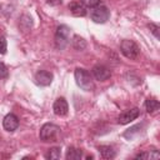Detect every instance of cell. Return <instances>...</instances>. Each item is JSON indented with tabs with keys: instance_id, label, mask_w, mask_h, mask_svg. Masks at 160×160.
<instances>
[{
	"instance_id": "1",
	"label": "cell",
	"mask_w": 160,
	"mask_h": 160,
	"mask_svg": "<svg viewBox=\"0 0 160 160\" xmlns=\"http://www.w3.org/2000/svg\"><path fill=\"white\" fill-rule=\"evenodd\" d=\"M74 76H75V81L80 89H82L85 91H91L94 89V81L88 70L78 68L74 72Z\"/></svg>"
},
{
	"instance_id": "2",
	"label": "cell",
	"mask_w": 160,
	"mask_h": 160,
	"mask_svg": "<svg viewBox=\"0 0 160 160\" xmlns=\"http://www.w3.org/2000/svg\"><path fill=\"white\" fill-rule=\"evenodd\" d=\"M60 134V128L55 124H51V122H46L41 126L40 129V139L45 142L48 141H56L58 136Z\"/></svg>"
},
{
	"instance_id": "3",
	"label": "cell",
	"mask_w": 160,
	"mask_h": 160,
	"mask_svg": "<svg viewBox=\"0 0 160 160\" xmlns=\"http://www.w3.org/2000/svg\"><path fill=\"white\" fill-rule=\"evenodd\" d=\"M120 50L122 52V55L130 60H135L138 59L140 50L139 46L132 41V40H122L120 44Z\"/></svg>"
},
{
	"instance_id": "4",
	"label": "cell",
	"mask_w": 160,
	"mask_h": 160,
	"mask_svg": "<svg viewBox=\"0 0 160 160\" xmlns=\"http://www.w3.org/2000/svg\"><path fill=\"white\" fill-rule=\"evenodd\" d=\"M110 16V11L106 6L104 5H98L95 8H92L91 12H90V18L94 22H98V24H104L108 21Z\"/></svg>"
},
{
	"instance_id": "5",
	"label": "cell",
	"mask_w": 160,
	"mask_h": 160,
	"mask_svg": "<svg viewBox=\"0 0 160 160\" xmlns=\"http://www.w3.org/2000/svg\"><path fill=\"white\" fill-rule=\"evenodd\" d=\"M69 34H70V29L66 25L58 26L55 34V45L58 49H64L66 46V44L69 42Z\"/></svg>"
},
{
	"instance_id": "6",
	"label": "cell",
	"mask_w": 160,
	"mask_h": 160,
	"mask_svg": "<svg viewBox=\"0 0 160 160\" xmlns=\"http://www.w3.org/2000/svg\"><path fill=\"white\" fill-rule=\"evenodd\" d=\"M139 114H140V111H139L138 108H132V109L125 110L124 112H121V114L119 115L118 121H119V124H121V125L129 124V122H131L132 120H135V119L139 116Z\"/></svg>"
},
{
	"instance_id": "7",
	"label": "cell",
	"mask_w": 160,
	"mask_h": 160,
	"mask_svg": "<svg viewBox=\"0 0 160 160\" xmlns=\"http://www.w3.org/2000/svg\"><path fill=\"white\" fill-rule=\"evenodd\" d=\"M52 110H54V114L58 115V116H65L69 111V105H68V101L64 99V98H58L52 105Z\"/></svg>"
},
{
	"instance_id": "8",
	"label": "cell",
	"mask_w": 160,
	"mask_h": 160,
	"mask_svg": "<svg viewBox=\"0 0 160 160\" xmlns=\"http://www.w3.org/2000/svg\"><path fill=\"white\" fill-rule=\"evenodd\" d=\"M92 75H94V78H95L96 80H99V81H105V80H108V79L111 76V72H110V70H109L106 66H104V65H95V66L92 68Z\"/></svg>"
},
{
	"instance_id": "9",
	"label": "cell",
	"mask_w": 160,
	"mask_h": 160,
	"mask_svg": "<svg viewBox=\"0 0 160 160\" xmlns=\"http://www.w3.org/2000/svg\"><path fill=\"white\" fill-rule=\"evenodd\" d=\"M52 74L46 71V70H39L36 74H35V82L38 85H41V86H48L51 84L52 81Z\"/></svg>"
},
{
	"instance_id": "10",
	"label": "cell",
	"mask_w": 160,
	"mask_h": 160,
	"mask_svg": "<svg viewBox=\"0 0 160 160\" xmlns=\"http://www.w3.org/2000/svg\"><path fill=\"white\" fill-rule=\"evenodd\" d=\"M2 126L6 131H14L19 126V118L15 114H8L2 120Z\"/></svg>"
},
{
	"instance_id": "11",
	"label": "cell",
	"mask_w": 160,
	"mask_h": 160,
	"mask_svg": "<svg viewBox=\"0 0 160 160\" xmlns=\"http://www.w3.org/2000/svg\"><path fill=\"white\" fill-rule=\"evenodd\" d=\"M69 9L74 16H85L86 15V8L81 2H76V1L70 2Z\"/></svg>"
},
{
	"instance_id": "12",
	"label": "cell",
	"mask_w": 160,
	"mask_h": 160,
	"mask_svg": "<svg viewBox=\"0 0 160 160\" xmlns=\"http://www.w3.org/2000/svg\"><path fill=\"white\" fill-rule=\"evenodd\" d=\"M99 152L102 159H112L115 158V150L109 145H101L99 148Z\"/></svg>"
},
{
	"instance_id": "13",
	"label": "cell",
	"mask_w": 160,
	"mask_h": 160,
	"mask_svg": "<svg viewBox=\"0 0 160 160\" xmlns=\"http://www.w3.org/2000/svg\"><path fill=\"white\" fill-rule=\"evenodd\" d=\"M145 108H146V111L149 112V114H154V112H156L158 110H159V108H160V104H159V101L158 100H155V99H146V101H145Z\"/></svg>"
},
{
	"instance_id": "14",
	"label": "cell",
	"mask_w": 160,
	"mask_h": 160,
	"mask_svg": "<svg viewBox=\"0 0 160 160\" xmlns=\"http://www.w3.org/2000/svg\"><path fill=\"white\" fill-rule=\"evenodd\" d=\"M82 158V150L76 148H69L66 151V159L68 160H80Z\"/></svg>"
},
{
	"instance_id": "15",
	"label": "cell",
	"mask_w": 160,
	"mask_h": 160,
	"mask_svg": "<svg viewBox=\"0 0 160 160\" xmlns=\"http://www.w3.org/2000/svg\"><path fill=\"white\" fill-rule=\"evenodd\" d=\"M61 156V151H60V148H51L48 150V152L45 154V158L46 159H51V160H56Z\"/></svg>"
},
{
	"instance_id": "16",
	"label": "cell",
	"mask_w": 160,
	"mask_h": 160,
	"mask_svg": "<svg viewBox=\"0 0 160 160\" xmlns=\"http://www.w3.org/2000/svg\"><path fill=\"white\" fill-rule=\"evenodd\" d=\"M72 45H74V48H75L76 50H82V49L86 46V42H85V40H84L82 38L75 35V36H74V40H72Z\"/></svg>"
},
{
	"instance_id": "17",
	"label": "cell",
	"mask_w": 160,
	"mask_h": 160,
	"mask_svg": "<svg viewBox=\"0 0 160 160\" xmlns=\"http://www.w3.org/2000/svg\"><path fill=\"white\" fill-rule=\"evenodd\" d=\"M80 2H81L85 8H90V9H92V8L98 6V5H100L101 0H80Z\"/></svg>"
},
{
	"instance_id": "18",
	"label": "cell",
	"mask_w": 160,
	"mask_h": 160,
	"mask_svg": "<svg viewBox=\"0 0 160 160\" xmlns=\"http://www.w3.org/2000/svg\"><path fill=\"white\" fill-rule=\"evenodd\" d=\"M160 155H159V152H141V154H138L135 158L136 159H151V158H159Z\"/></svg>"
},
{
	"instance_id": "19",
	"label": "cell",
	"mask_w": 160,
	"mask_h": 160,
	"mask_svg": "<svg viewBox=\"0 0 160 160\" xmlns=\"http://www.w3.org/2000/svg\"><path fill=\"white\" fill-rule=\"evenodd\" d=\"M8 49V44L4 36H0V54H5Z\"/></svg>"
},
{
	"instance_id": "20",
	"label": "cell",
	"mask_w": 160,
	"mask_h": 160,
	"mask_svg": "<svg viewBox=\"0 0 160 160\" xmlns=\"http://www.w3.org/2000/svg\"><path fill=\"white\" fill-rule=\"evenodd\" d=\"M8 74H9V71H8V68L5 66V64L0 62V79H4V78H6V76H8Z\"/></svg>"
},
{
	"instance_id": "21",
	"label": "cell",
	"mask_w": 160,
	"mask_h": 160,
	"mask_svg": "<svg viewBox=\"0 0 160 160\" xmlns=\"http://www.w3.org/2000/svg\"><path fill=\"white\" fill-rule=\"evenodd\" d=\"M149 29H150V31L154 34V36H155L156 39H159V26L155 25V24H150V25H149Z\"/></svg>"
},
{
	"instance_id": "22",
	"label": "cell",
	"mask_w": 160,
	"mask_h": 160,
	"mask_svg": "<svg viewBox=\"0 0 160 160\" xmlns=\"http://www.w3.org/2000/svg\"><path fill=\"white\" fill-rule=\"evenodd\" d=\"M48 1V4H50V5H60L61 4V0H46Z\"/></svg>"
}]
</instances>
